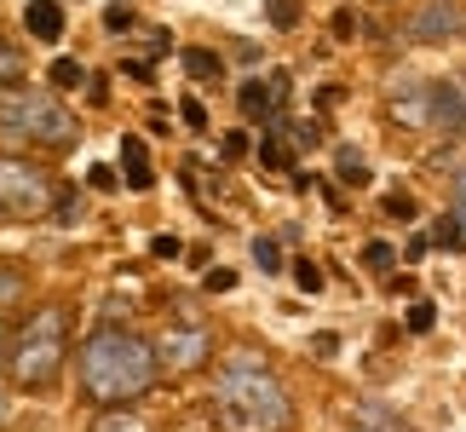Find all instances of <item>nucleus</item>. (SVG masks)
Here are the masks:
<instances>
[{
    "label": "nucleus",
    "instance_id": "c9c22d12",
    "mask_svg": "<svg viewBox=\"0 0 466 432\" xmlns=\"http://www.w3.org/2000/svg\"><path fill=\"white\" fill-rule=\"evenodd\" d=\"M0 225H12V220H6V208H0Z\"/></svg>",
    "mask_w": 466,
    "mask_h": 432
},
{
    "label": "nucleus",
    "instance_id": "f03ea898",
    "mask_svg": "<svg viewBox=\"0 0 466 432\" xmlns=\"http://www.w3.org/2000/svg\"><path fill=\"white\" fill-rule=\"evenodd\" d=\"M213 416L225 432H289L294 427V398L265 364V352L237 346L213 364Z\"/></svg>",
    "mask_w": 466,
    "mask_h": 432
},
{
    "label": "nucleus",
    "instance_id": "f257e3e1",
    "mask_svg": "<svg viewBox=\"0 0 466 432\" xmlns=\"http://www.w3.org/2000/svg\"><path fill=\"white\" fill-rule=\"evenodd\" d=\"M156 381H161L156 340L116 329V323H98L76 352V386L98 416L104 409H133L145 392H156Z\"/></svg>",
    "mask_w": 466,
    "mask_h": 432
},
{
    "label": "nucleus",
    "instance_id": "9d476101",
    "mask_svg": "<svg viewBox=\"0 0 466 432\" xmlns=\"http://www.w3.org/2000/svg\"><path fill=\"white\" fill-rule=\"evenodd\" d=\"M432 93V128L443 139H466V81H426Z\"/></svg>",
    "mask_w": 466,
    "mask_h": 432
},
{
    "label": "nucleus",
    "instance_id": "2eb2a0df",
    "mask_svg": "<svg viewBox=\"0 0 466 432\" xmlns=\"http://www.w3.org/2000/svg\"><path fill=\"white\" fill-rule=\"evenodd\" d=\"M357 427H369V432H409L398 416H391V409H380L374 398H363V404H357Z\"/></svg>",
    "mask_w": 466,
    "mask_h": 432
},
{
    "label": "nucleus",
    "instance_id": "5701e85b",
    "mask_svg": "<svg viewBox=\"0 0 466 432\" xmlns=\"http://www.w3.org/2000/svg\"><path fill=\"white\" fill-rule=\"evenodd\" d=\"M76 213H81V196H76V190H58V202H52V220H58V225H76Z\"/></svg>",
    "mask_w": 466,
    "mask_h": 432
},
{
    "label": "nucleus",
    "instance_id": "bb28decb",
    "mask_svg": "<svg viewBox=\"0 0 466 432\" xmlns=\"http://www.w3.org/2000/svg\"><path fill=\"white\" fill-rule=\"evenodd\" d=\"M294 283L306 288V294H317V288H322V272H317L311 260H294Z\"/></svg>",
    "mask_w": 466,
    "mask_h": 432
},
{
    "label": "nucleus",
    "instance_id": "2f4dec72",
    "mask_svg": "<svg viewBox=\"0 0 466 432\" xmlns=\"http://www.w3.org/2000/svg\"><path fill=\"white\" fill-rule=\"evenodd\" d=\"M351 29H357V17H351V12H334V35H339V41H346Z\"/></svg>",
    "mask_w": 466,
    "mask_h": 432
},
{
    "label": "nucleus",
    "instance_id": "0eeeda50",
    "mask_svg": "<svg viewBox=\"0 0 466 432\" xmlns=\"http://www.w3.org/2000/svg\"><path fill=\"white\" fill-rule=\"evenodd\" d=\"M289 87H294V76H289V69H271V76H248V81L237 87V104H242V116H248V121H282Z\"/></svg>",
    "mask_w": 466,
    "mask_h": 432
},
{
    "label": "nucleus",
    "instance_id": "7ed1b4c3",
    "mask_svg": "<svg viewBox=\"0 0 466 432\" xmlns=\"http://www.w3.org/2000/svg\"><path fill=\"white\" fill-rule=\"evenodd\" d=\"M6 381L17 392H52L64 381V364H69V334H64V305H35L24 317V329L12 334L6 346Z\"/></svg>",
    "mask_w": 466,
    "mask_h": 432
},
{
    "label": "nucleus",
    "instance_id": "20e7f679",
    "mask_svg": "<svg viewBox=\"0 0 466 432\" xmlns=\"http://www.w3.org/2000/svg\"><path fill=\"white\" fill-rule=\"evenodd\" d=\"M0 139L12 144H41V150H69L81 139L76 116L46 93H6L0 98Z\"/></svg>",
    "mask_w": 466,
    "mask_h": 432
},
{
    "label": "nucleus",
    "instance_id": "cd10ccee",
    "mask_svg": "<svg viewBox=\"0 0 466 432\" xmlns=\"http://www.w3.org/2000/svg\"><path fill=\"white\" fill-rule=\"evenodd\" d=\"M178 116H185V128L208 133V110H202V98H185V104H178Z\"/></svg>",
    "mask_w": 466,
    "mask_h": 432
},
{
    "label": "nucleus",
    "instance_id": "c85d7f7f",
    "mask_svg": "<svg viewBox=\"0 0 466 432\" xmlns=\"http://www.w3.org/2000/svg\"><path fill=\"white\" fill-rule=\"evenodd\" d=\"M133 24H138L133 6H110V12H104V29H110V35H116V29H133Z\"/></svg>",
    "mask_w": 466,
    "mask_h": 432
},
{
    "label": "nucleus",
    "instance_id": "f704fd0d",
    "mask_svg": "<svg viewBox=\"0 0 466 432\" xmlns=\"http://www.w3.org/2000/svg\"><path fill=\"white\" fill-rule=\"evenodd\" d=\"M6 346H12V329H6V323H0V357H6Z\"/></svg>",
    "mask_w": 466,
    "mask_h": 432
},
{
    "label": "nucleus",
    "instance_id": "1a4fd4ad",
    "mask_svg": "<svg viewBox=\"0 0 466 432\" xmlns=\"http://www.w3.org/2000/svg\"><path fill=\"white\" fill-rule=\"evenodd\" d=\"M386 121L403 128V133H426V128H432V93H426V81L398 87V93L386 98Z\"/></svg>",
    "mask_w": 466,
    "mask_h": 432
},
{
    "label": "nucleus",
    "instance_id": "ddd939ff",
    "mask_svg": "<svg viewBox=\"0 0 466 432\" xmlns=\"http://www.w3.org/2000/svg\"><path fill=\"white\" fill-rule=\"evenodd\" d=\"M121 161H127V185L133 190H150V156H145V144H138L133 133L121 139Z\"/></svg>",
    "mask_w": 466,
    "mask_h": 432
},
{
    "label": "nucleus",
    "instance_id": "72a5a7b5",
    "mask_svg": "<svg viewBox=\"0 0 466 432\" xmlns=\"http://www.w3.org/2000/svg\"><path fill=\"white\" fill-rule=\"evenodd\" d=\"M12 416H17V409H12V398H6V392H0V427H6Z\"/></svg>",
    "mask_w": 466,
    "mask_h": 432
},
{
    "label": "nucleus",
    "instance_id": "a211bd4d",
    "mask_svg": "<svg viewBox=\"0 0 466 432\" xmlns=\"http://www.w3.org/2000/svg\"><path fill=\"white\" fill-rule=\"evenodd\" d=\"M254 265H259L265 277H277L282 272V242L277 237H254Z\"/></svg>",
    "mask_w": 466,
    "mask_h": 432
},
{
    "label": "nucleus",
    "instance_id": "aec40b11",
    "mask_svg": "<svg viewBox=\"0 0 466 432\" xmlns=\"http://www.w3.org/2000/svg\"><path fill=\"white\" fill-rule=\"evenodd\" d=\"M81 81H86V69L76 58H58V64H52V87H58V93H76Z\"/></svg>",
    "mask_w": 466,
    "mask_h": 432
},
{
    "label": "nucleus",
    "instance_id": "dca6fc26",
    "mask_svg": "<svg viewBox=\"0 0 466 432\" xmlns=\"http://www.w3.org/2000/svg\"><path fill=\"white\" fill-rule=\"evenodd\" d=\"M93 432H150V421L138 416V409H104L93 421Z\"/></svg>",
    "mask_w": 466,
    "mask_h": 432
},
{
    "label": "nucleus",
    "instance_id": "f8f14e48",
    "mask_svg": "<svg viewBox=\"0 0 466 432\" xmlns=\"http://www.w3.org/2000/svg\"><path fill=\"white\" fill-rule=\"evenodd\" d=\"M29 69H24V46L12 35H0V93H24Z\"/></svg>",
    "mask_w": 466,
    "mask_h": 432
},
{
    "label": "nucleus",
    "instance_id": "7c9ffc66",
    "mask_svg": "<svg viewBox=\"0 0 466 432\" xmlns=\"http://www.w3.org/2000/svg\"><path fill=\"white\" fill-rule=\"evenodd\" d=\"M93 190H116V168H104V161H98V168H93Z\"/></svg>",
    "mask_w": 466,
    "mask_h": 432
},
{
    "label": "nucleus",
    "instance_id": "4be33fe9",
    "mask_svg": "<svg viewBox=\"0 0 466 432\" xmlns=\"http://www.w3.org/2000/svg\"><path fill=\"white\" fill-rule=\"evenodd\" d=\"M432 323H438V305L432 300H415V305H409V329H415V334H426Z\"/></svg>",
    "mask_w": 466,
    "mask_h": 432
},
{
    "label": "nucleus",
    "instance_id": "4468645a",
    "mask_svg": "<svg viewBox=\"0 0 466 432\" xmlns=\"http://www.w3.org/2000/svg\"><path fill=\"white\" fill-rule=\"evenodd\" d=\"M185 69H190V81H225V64H219V52H208V46H185Z\"/></svg>",
    "mask_w": 466,
    "mask_h": 432
},
{
    "label": "nucleus",
    "instance_id": "39448f33",
    "mask_svg": "<svg viewBox=\"0 0 466 432\" xmlns=\"http://www.w3.org/2000/svg\"><path fill=\"white\" fill-rule=\"evenodd\" d=\"M52 202H58V185H52L46 168L0 156V208H6V220H46Z\"/></svg>",
    "mask_w": 466,
    "mask_h": 432
},
{
    "label": "nucleus",
    "instance_id": "e433bc0d",
    "mask_svg": "<svg viewBox=\"0 0 466 432\" xmlns=\"http://www.w3.org/2000/svg\"><path fill=\"white\" fill-rule=\"evenodd\" d=\"M351 432H369V427H351Z\"/></svg>",
    "mask_w": 466,
    "mask_h": 432
},
{
    "label": "nucleus",
    "instance_id": "423d86ee",
    "mask_svg": "<svg viewBox=\"0 0 466 432\" xmlns=\"http://www.w3.org/2000/svg\"><path fill=\"white\" fill-rule=\"evenodd\" d=\"M156 357H161V375H196V369L219 364V357H213V334L202 323H173V329H161Z\"/></svg>",
    "mask_w": 466,
    "mask_h": 432
},
{
    "label": "nucleus",
    "instance_id": "9b49d317",
    "mask_svg": "<svg viewBox=\"0 0 466 432\" xmlns=\"http://www.w3.org/2000/svg\"><path fill=\"white\" fill-rule=\"evenodd\" d=\"M24 29L35 35V41H58V35H64V6H58V0H29V6H24Z\"/></svg>",
    "mask_w": 466,
    "mask_h": 432
},
{
    "label": "nucleus",
    "instance_id": "f3484780",
    "mask_svg": "<svg viewBox=\"0 0 466 432\" xmlns=\"http://www.w3.org/2000/svg\"><path fill=\"white\" fill-rule=\"evenodd\" d=\"M334 168H339V179H346V185H369V161L351 150V144H339L334 150Z\"/></svg>",
    "mask_w": 466,
    "mask_h": 432
},
{
    "label": "nucleus",
    "instance_id": "6ab92c4d",
    "mask_svg": "<svg viewBox=\"0 0 466 432\" xmlns=\"http://www.w3.org/2000/svg\"><path fill=\"white\" fill-rule=\"evenodd\" d=\"M432 242H438V248H466V231H461V213H443V220L432 225Z\"/></svg>",
    "mask_w": 466,
    "mask_h": 432
},
{
    "label": "nucleus",
    "instance_id": "b1692460",
    "mask_svg": "<svg viewBox=\"0 0 466 432\" xmlns=\"http://www.w3.org/2000/svg\"><path fill=\"white\" fill-rule=\"evenodd\" d=\"M265 12H271V24H277V29H294V24H299V0H271Z\"/></svg>",
    "mask_w": 466,
    "mask_h": 432
},
{
    "label": "nucleus",
    "instance_id": "393cba45",
    "mask_svg": "<svg viewBox=\"0 0 466 432\" xmlns=\"http://www.w3.org/2000/svg\"><path fill=\"white\" fill-rule=\"evenodd\" d=\"M259 161H265V168H277V173H294V168H289V150H282L277 139H265V144H259Z\"/></svg>",
    "mask_w": 466,
    "mask_h": 432
},
{
    "label": "nucleus",
    "instance_id": "412c9836",
    "mask_svg": "<svg viewBox=\"0 0 466 432\" xmlns=\"http://www.w3.org/2000/svg\"><path fill=\"white\" fill-rule=\"evenodd\" d=\"M363 265H369V272H380V277H386L391 265H398V248H391V242H369V248H363Z\"/></svg>",
    "mask_w": 466,
    "mask_h": 432
},
{
    "label": "nucleus",
    "instance_id": "6e6552de",
    "mask_svg": "<svg viewBox=\"0 0 466 432\" xmlns=\"http://www.w3.org/2000/svg\"><path fill=\"white\" fill-rule=\"evenodd\" d=\"M409 41H420V46H438V41H455V35H466V17L455 0H420L415 12H409V24H403Z\"/></svg>",
    "mask_w": 466,
    "mask_h": 432
},
{
    "label": "nucleus",
    "instance_id": "473e14b6",
    "mask_svg": "<svg viewBox=\"0 0 466 432\" xmlns=\"http://www.w3.org/2000/svg\"><path fill=\"white\" fill-rule=\"evenodd\" d=\"M450 190H455V208H466V168L455 173V185H450Z\"/></svg>",
    "mask_w": 466,
    "mask_h": 432
},
{
    "label": "nucleus",
    "instance_id": "a878e982",
    "mask_svg": "<svg viewBox=\"0 0 466 432\" xmlns=\"http://www.w3.org/2000/svg\"><path fill=\"white\" fill-rule=\"evenodd\" d=\"M386 213H391V220H415V196H409V190H391L386 196Z\"/></svg>",
    "mask_w": 466,
    "mask_h": 432
},
{
    "label": "nucleus",
    "instance_id": "c756f323",
    "mask_svg": "<svg viewBox=\"0 0 466 432\" xmlns=\"http://www.w3.org/2000/svg\"><path fill=\"white\" fill-rule=\"evenodd\" d=\"M282 128H289V121H282ZM289 139L299 144V150H306V144H317V121H299V128H289Z\"/></svg>",
    "mask_w": 466,
    "mask_h": 432
}]
</instances>
